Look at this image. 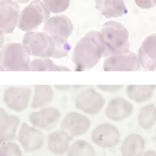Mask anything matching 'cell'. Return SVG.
I'll use <instances>...</instances> for the list:
<instances>
[{
	"instance_id": "1",
	"label": "cell",
	"mask_w": 156,
	"mask_h": 156,
	"mask_svg": "<svg viewBox=\"0 0 156 156\" xmlns=\"http://www.w3.org/2000/svg\"><path fill=\"white\" fill-rule=\"evenodd\" d=\"M106 44L100 31H89L75 44L71 60L76 70H89L105 57Z\"/></svg>"
},
{
	"instance_id": "2",
	"label": "cell",
	"mask_w": 156,
	"mask_h": 156,
	"mask_svg": "<svg viewBox=\"0 0 156 156\" xmlns=\"http://www.w3.org/2000/svg\"><path fill=\"white\" fill-rule=\"evenodd\" d=\"M101 34L103 36L106 52L105 57L123 54L130 51L129 43V32L121 22L117 21H107L102 25Z\"/></svg>"
},
{
	"instance_id": "3",
	"label": "cell",
	"mask_w": 156,
	"mask_h": 156,
	"mask_svg": "<svg viewBox=\"0 0 156 156\" xmlns=\"http://www.w3.org/2000/svg\"><path fill=\"white\" fill-rule=\"evenodd\" d=\"M31 54L22 43H6L0 49V65L5 71H30Z\"/></svg>"
},
{
	"instance_id": "4",
	"label": "cell",
	"mask_w": 156,
	"mask_h": 156,
	"mask_svg": "<svg viewBox=\"0 0 156 156\" xmlns=\"http://www.w3.org/2000/svg\"><path fill=\"white\" fill-rule=\"evenodd\" d=\"M51 14L52 12L42 0H33L21 10L17 27L25 33L36 31L40 26L47 22V20L51 17Z\"/></svg>"
},
{
	"instance_id": "5",
	"label": "cell",
	"mask_w": 156,
	"mask_h": 156,
	"mask_svg": "<svg viewBox=\"0 0 156 156\" xmlns=\"http://www.w3.org/2000/svg\"><path fill=\"white\" fill-rule=\"evenodd\" d=\"M22 44L33 58H52L55 51L53 37L44 31L26 32L22 37Z\"/></svg>"
},
{
	"instance_id": "6",
	"label": "cell",
	"mask_w": 156,
	"mask_h": 156,
	"mask_svg": "<svg viewBox=\"0 0 156 156\" xmlns=\"http://www.w3.org/2000/svg\"><path fill=\"white\" fill-rule=\"evenodd\" d=\"M74 105L77 111L84 114L96 115L103 109L106 100L98 91L92 87H89L77 94L74 100Z\"/></svg>"
},
{
	"instance_id": "7",
	"label": "cell",
	"mask_w": 156,
	"mask_h": 156,
	"mask_svg": "<svg viewBox=\"0 0 156 156\" xmlns=\"http://www.w3.org/2000/svg\"><path fill=\"white\" fill-rule=\"evenodd\" d=\"M17 140L23 151L37 152L43 147L46 138L41 129H38L28 123H21L17 134Z\"/></svg>"
},
{
	"instance_id": "8",
	"label": "cell",
	"mask_w": 156,
	"mask_h": 156,
	"mask_svg": "<svg viewBox=\"0 0 156 156\" xmlns=\"http://www.w3.org/2000/svg\"><path fill=\"white\" fill-rule=\"evenodd\" d=\"M33 91L27 86H11L5 90L3 100L5 106L14 112H23L31 106Z\"/></svg>"
},
{
	"instance_id": "9",
	"label": "cell",
	"mask_w": 156,
	"mask_h": 156,
	"mask_svg": "<svg viewBox=\"0 0 156 156\" xmlns=\"http://www.w3.org/2000/svg\"><path fill=\"white\" fill-rule=\"evenodd\" d=\"M62 112L55 107H44L34 109L28 115V123L41 130H53L60 124Z\"/></svg>"
},
{
	"instance_id": "10",
	"label": "cell",
	"mask_w": 156,
	"mask_h": 156,
	"mask_svg": "<svg viewBox=\"0 0 156 156\" xmlns=\"http://www.w3.org/2000/svg\"><path fill=\"white\" fill-rule=\"evenodd\" d=\"M91 141L101 149H112L121 143V133L111 123L98 124L90 135Z\"/></svg>"
},
{
	"instance_id": "11",
	"label": "cell",
	"mask_w": 156,
	"mask_h": 156,
	"mask_svg": "<svg viewBox=\"0 0 156 156\" xmlns=\"http://www.w3.org/2000/svg\"><path fill=\"white\" fill-rule=\"evenodd\" d=\"M141 69L138 53L127 52L107 57L103 62L105 71H138Z\"/></svg>"
},
{
	"instance_id": "12",
	"label": "cell",
	"mask_w": 156,
	"mask_h": 156,
	"mask_svg": "<svg viewBox=\"0 0 156 156\" xmlns=\"http://www.w3.org/2000/svg\"><path fill=\"white\" fill-rule=\"evenodd\" d=\"M59 126H60V129L65 130L68 134L75 138V136L85 135L90 130L91 121L86 114L73 111L64 115V118L60 121Z\"/></svg>"
},
{
	"instance_id": "13",
	"label": "cell",
	"mask_w": 156,
	"mask_h": 156,
	"mask_svg": "<svg viewBox=\"0 0 156 156\" xmlns=\"http://www.w3.org/2000/svg\"><path fill=\"white\" fill-rule=\"evenodd\" d=\"M20 4L14 0H2L0 2V30L5 34H10L19 25Z\"/></svg>"
},
{
	"instance_id": "14",
	"label": "cell",
	"mask_w": 156,
	"mask_h": 156,
	"mask_svg": "<svg viewBox=\"0 0 156 156\" xmlns=\"http://www.w3.org/2000/svg\"><path fill=\"white\" fill-rule=\"evenodd\" d=\"M43 31L52 36L53 38H63V40H68L71 36L74 31V25L71 20L62 14L51 16L47 22L43 25Z\"/></svg>"
},
{
	"instance_id": "15",
	"label": "cell",
	"mask_w": 156,
	"mask_h": 156,
	"mask_svg": "<svg viewBox=\"0 0 156 156\" xmlns=\"http://www.w3.org/2000/svg\"><path fill=\"white\" fill-rule=\"evenodd\" d=\"M134 112V106L130 101L123 97H114L112 98L105 109L106 117L112 122H123L132 117Z\"/></svg>"
},
{
	"instance_id": "16",
	"label": "cell",
	"mask_w": 156,
	"mask_h": 156,
	"mask_svg": "<svg viewBox=\"0 0 156 156\" xmlns=\"http://www.w3.org/2000/svg\"><path fill=\"white\" fill-rule=\"evenodd\" d=\"M141 69L146 71L156 70V33L145 37L138 51Z\"/></svg>"
},
{
	"instance_id": "17",
	"label": "cell",
	"mask_w": 156,
	"mask_h": 156,
	"mask_svg": "<svg viewBox=\"0 0 156 156\" xmlns=\"http://www.w3.org/2000/svg\"><path fill=\"white\" fill-rule=\"evenodd\" d=\"M71 140L73 136L70 134H68L63 129H59V130H53L48 134L46 139V144L51 154L55 156H63L68 154L71 145Z\"/></svg>"
},
{
	"instance_id": "18",
	"label": "cell",
	"mask_w": 156,
	"mask_h": 156,
	"mask_svg": "<svg viewBox=\"0 0 156 156\" xmlns=\"http://www.w3.org/2000/svg\"><path fill=\"white\" fill-rule=\"evenodd\" d=\"M95 6L107 19L122 17L128 12L124 0H95Z\"/></svg>"
},
{
	"instance_id": "19",
	"label": "cell",
	"mask_w": 156,
	"mask_h": 156,
	"mask_svg": "<svg viewBox=\"0 0 156 156\" xmlns=\"http://www.w3.org/2000/svg\"><path fill=\"white\" fill-rule=\"evenodd\" d=\"M146 141L145 139L136 133L127 135L121 143L119 152L122 156H141L145 152Z\"/></svg>"
},
{
	"instance_id": "20",
	"label": "cell",
	"mask_w": 156,
	"mask_h": 156,
	"mask_svg": "<svg viewBox=\"0 0 156 156\" xmlns=\"http://www.w3.org/2000/svg\"><path fill=\"white\" fill-rule=\"evenodd\" d=\"M54 100V90L51 85H36L33 87L31 107L33 109H41L48 107Z\"/></svg>"
},
{
	"instance_id": "21",
	"label": "cell",
	"mask_w": 156,
	"mask_h": 156,
	"mask_svg": "<svg viewBox=\"0 0 156 156\" xmlns=\"http://www.w3.org/2000/svg\"><path fill=\"white\" fill-rule=\"evenodd\" d=\"M156 85H128L126 87V95L129 101L139 105L147 103L155 95Z\"/></svg>"
},
{
	"instance_id": "22",
	"label": "cell",
	"mask_w": 156,
	"mask_h": 156,
	"mask_svg": "<svg viewBox=\"0 0 156 156\" xmlns=\"http://www.w3.org/2000/svg\"><path fill=\"white\" fill-rule=\"evenodd\" d=\"M20 126H21V121L19 117L14 114H9L8 118L0 127V144L14 141L15 139H17Z\"/></svg>"
},
{
	"instance_id": "23",
	"label": "cell",
	"mask_w": 156,
	"mask_h": 156,
	"mask_svg": "<svg viewBox=\"0 0 156 156\" xmlns=\"http://www.w3.org/2000/svg\"><path fill=\"white\" fill-rule=\"evenodd\" d=\"M138 124L143 130H151L156 124V105L147 103L138 113Z\"/></svg>"
},
{
	"instance_id": "24",
	"label": "cell",
	"mask_w": 156,
	"mask_h": 156,
	"mask_svg": "<svg viewBox=\"0 0 156 156\" xmlns=\"http://www.w3.org/2000/svg\"><path fill=\"white\" fill-rule=\"evenodd\" d=\"M30 71H70V69L54 64L52 58H33L30 64Z\"/></svg>"
},
{
	"instance_id": "25",
	"label": "cell",
	"mask_w": 156,
	"mask_h": 156,
	"mask_svg": "<svg viewBox=\"0 0 156 156\" xmlns=\"http://www.w3.org/2000/svg\"><path fill=\"white\" fill-rule=\"evenodd\" d=\"M66 156H96V150L86 140H75L70 145Z\"/></svg>"
},
{
	"instance_id": "26",
	"label": "cell",
	"mask_w": 156,
	"mask_h": 156,
	"mask_svg": "<svg viewBox=\"0 0 156 156\" xmlns=\"http://www.w3.org/2000/svg\"><path fill=\"white\" fill-rule=\"evenodd\" d=\"M42 2L49 9V11L52 14L58 15L69 9L71 0H42Z\"/></svg>"
},
{
	"instance_id": "27",
	"label": "cell",
	"mask_w": 156,
	"mask_h": 156,
	"mask_svg": "<svg viewBox=\"0 0 156 156\" xmlns=\"http://www.w3.org/2000/svg\"><path fill=\"white\" fill-rule=\"evenodd\" d=\"M0 155L2 156H22V147L15 141H8L0 144Z\"/></svg>"
},
{
	"instance_id": "28",
	"label": "cell",
	"mask_w": 156,
	"mask_h": 156,
	"mask_svg": "<svg viewBox=\"0 0 156 156\" xmlns=\"http://www.w3.org/2000/svg\"><path fill=\"white\" fill-rule=\"evenodd\" d=\"M55 42V51L53 53L54 59H62L64 57L68 55V53L70 52V46L68 43V40H63V38H53Z\"/></svg>"
},
{
	"instance_id": "29",
	"label": "cell",
	"mask_w": 156,
	"mask_h": 156,
	"mask_svg": "<svg viewBox=\"0 0 156 156\" xmlns=\"http://www.w3.org/2000/svg\"><path fill=\"white\" fill-rule=\"evenodd\" d=\"M97 89L100 91L112 94V92H118L119 90L123 89V86L122 85H97Z\"/></svg>"
},
{
	"instance_id": "30",
	"label": "cell",
	"mask_w": 156,
	"mask_h": 156,
	"mask_svg": "<svg viewBox=\"0 0 156 156\" xmlns=\"http://www.w3.org/2000/svg\"><path fill=\"white\" fill-rule=\"evenodd\" d=\"M134 3L136 4V6H139L140 9H144V10L152 9L155 6L152 0H134Z\"/></svg>"
},
{
	"instance_id": "31",
	"label": "cell",
	"mask_w": 156,
	"mask_h": 156,
	"mask_svg": "<svg viewBox=\"0 0 156 156\" xmlns=\"http://www.w3.org/2000/svg\"><path fill=\"white\" fill-rule=\"evenodd\" d=\"M8 112L4 109V108H0V127H2V124L4 123V121L8 118Z\"/></svg>"
},
{
	"instance_id": "32",
	"label": "cell",
	"mask_w": 156,
	"mask_h": 156,
	"mask_svg": "<svg viewBox=\"0 0 156 156\" xmlns=\"http://www.w3.org/2000/svg\"><path fill=\"white\" fill-rule=\"evenodd\" d=\"M5 44V33L0 30V49H2Z\"/></svg>"
},
{
	"instance_id": "33",
	"label": "cell",
	"mask_w": 156,
	"mask_h": 156,
	"mask_svg": "<svg viewBox=\"0 0 156 156\" xmlns=\"http://www.w3.org/2000/svg\"><path fill=\"white\" fill-rule=\"evenodd\" d=\"M54 87H55L57 90H60V91H68V90H70V89H71V86H69V85H68V86H60V85H55Z\"/></svg>"
},
{
	"instance_id": "34",
	"label": "cell",
	"mask_w": 156,
	"mask_h": 156,
	"mask_svg": "<svg viewBox=\"0 0 156 156\" xmlns=\"http://www.w3.org/2000/svg\"><path fill=\"white\" fill-rule=\"evenodd\" d=\"M141 156H156V151H154V150H145V152Z\"/></svg>"
},
{
	"instance_id": "35",
	"label": "cell",
	"mask_w": 156,
	"mask_h": 156,
	"mask_svg": "<svg viewBox=\"0 0 156 156\" xmlns=\"http://www.w3.org/2000/svg\"><path fill=\"white\" fill-rule=\"evenodd\" d=\"M14 2H16L17 4H27L30 3V0H14Z\"/></svg>"
},
{
	"instance_id": "36",
	"label": "cell",
	"mask_w": 156,
	"mask_h": 156,
	"mask_svg": "<svg viewBox=\"0 0 156 156\" xmlns=\"http://www.w3.org/2000/svg\"><path fill=\"white\" fill-rule=\"evenodd\" d=\"M0 71H5V69H4L2 65H0Z\"/></svg>"
},
{
	"instance_id": "37",
	"label": "cell",
	"mask_w": 156,
	"mask_h": 156,
	"mask_svg": "<svg viewBox=\"0 0 156 156\" xmlns=\"http://www.w3.org/2000/svg\"><path fill=\"white\" fill-rule=\"evenodd\" d=\"M152 3H154V5L156 6V0H152Z\"/></svg>"
},
{
	"instance_id": "38",
	"label": "cell",
	"mask_w": 156,
	"mask_h": 156,
	"mask_svg": "<svg viewBox=\"0 0 156 156\" xmlns=\"http://www.w3.org/2000/svg\"><path fill=\"white\" fill-rule=\"evenodd\" d=\"M155 105H156V92H155Z\"/></svg>"
},
{
	"instance_id": "39",
	"label": "cell",
	"mask_w": 156,
	"mask_h": 156,
	"mask_svg": "<svg viewBox=\"0 0 156 156\" xmlns=\"http://www.w3.org/2000/svg\"><path fill=\"white\" fill-rule=\"evenodd\" d=\"M155 139H156V128H155Z\"/></svg>"
},
{
	"instance_id": "40",
	"label": "cell",
	"mask_w": 156,
	"mask_h": 156,
	"mask_svg": "<svg viewBox=\"0 0 156 156\" xmlns=\"http://www.w3.org/2000/svg\"><path fill=\"white\" fill-rule=\"evenodd\" d=\"M0 156H2V155H0Z\"/></svg>"
}]
</instances>
